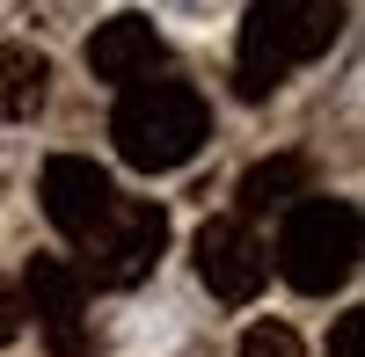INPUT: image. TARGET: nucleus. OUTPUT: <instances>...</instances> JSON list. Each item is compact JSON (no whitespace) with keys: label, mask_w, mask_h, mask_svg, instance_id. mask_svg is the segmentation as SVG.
Here are the masks:
<instances>
[{"label":"nucleus","mask_w":365,"mask_h":357,"mask_svg":"<svg viewBox=\"0 0 365 357\" xmlns=\"http://www.w3.org/2000/svg\"><path fill=\"white\" fill-rule=\"evenodd\" d=\"M336 29H344V0H249L234 44V95L241 102L278 95L292 66L336 44Z\"/></svg>","instance_id":"1"},{"label":"nucleus","mask_w":365,"mask_h":357,"mask_svg":"<svg viewBox=\"0 0 365 357\" xmlns=\"http://www.w3.org/2000/svg\"><path fill=\"white\" fill-rule=\"evenodd\" d=\"M205 132H212L205 95H197L190 80H168V73L132 80L125 95H117V117H110L117 154H125L139 175H168V168H182V161L205 146Z\"/></svg>","instance_id":"2"},{"label":"nucleus","mask_w":365,"mask_h":357,"mask_svg":"<svg viewBox=\"0 0 365 357\" xmlns=\"http://www.w3.org/2000/svg\"><path fill=\"white\" fill-rule=\"evenodd\" d=\"M278 270H285L292 292H307V299L344 292L351 270H358V204L299 197L285 212V233H278Z\"/></svg>","instance_id":"3"},{"label":"nucleus","mask_w":365,"mask_h":357,"mask_svg":"<svg viewBox=\"0 0 365 357\" xmlns=\"http://www.w3.org/2000/svg\"><path fill=\"white\" fill-rule=\"evenodd\" d=\"M81 292L96 284V292H132L139 277H154V262L168 248V212L154 197H110V212L81 233Z\"/></svg>","instance_id":"4"},{"label":"nucleus","mask_w":365,"mask_h":357,"mask_svg":"<svg viewBox=\"0 0 365 357\" xmlns=\"http://www.w3.org/2000/svg\"><path fill=\"white\" fill-rule=\"evenodd\" d=\"M197 277L212 299H227V307H249L263 277H270V248H263V233L249 219H205L197 226Z\"/></svg>","instance_id":"5"},{"label":"nucleus","mask_w":365,"mask_h":357,"mask_svg":"<svg viewBox=\"0 0 365 357\" xmlns=\"http://www.w3.org/2000/svg\"><path fill=\"white\" fill-rule=\"evenodd\" d=\"M29 314H37L51 357H88V299H81V277L58 255L29 262V277H22V321Z\"/></svg>","instance_id":"6"},{"label":"nucleus","mask_w":365,"mask_h":357,"mask_svg":"<svg viewBox=\"0 0 365 357\" xmlns=\"http://www.w3.org/2000/svg\"><path fill=\"white\" fill-rule=\"evenodd\" d=\"M110 197H117V183L96 161H81V154H51L44 161V212H51V226L66 233V241H81V233L110 212Z\"/></svg>","instance_id":"7"},{"label":"nucleus","mask_w":365,"mask_h":357,"mask_svg":"<svg viewBox=\"0 0 365 357\" xmlns=\"http://www.w3.org/2000/svg\"><path fill=\"white\" fill-rule=\"evenodd\" d=\"M161 29L146 22V15H110L96 37H88V73L96 80H117V87H132V80H154L161 73Z\"/></svg>","instance_id":"8"},{"label":"nucleus","mask_w":365,"mask_h":357,"mask_svg":"<svg viewBox=\"0 0 365 357\" xmlns=\"http://www.w3.org/2000/svg\"><path fill=\"white\" fill-rule=\"evenodd\" d=\"M307 197V161L299 154H270V161H256L249 175H241V212L234 219H263V212H292V204Z\"/></svg>","instance_id":"9"},{"label":"nucleus","mask_w":365,"mask_h":357,"mask_svg":"<svg viewBox=\"0 0 365 357\" xmlns=\"http://www.w3.org/2000/svg\"><path fill=\"white\" fill-rule=\"evenodd\" d=\"M51 95V58L37 44H0V117L22 124V117H37Z\"/></svg>","instance_id":"10"},{"label":"nucleus","mask_w":365,"mask_h":357,"mask_svg":"<svg viewBox=\"0 0 365 357\" xmlns=\"http://www.w3.org/2000/svg\"><path fill=\"white\" fill-rule=\"evenodd\" d=\"M241 357H307V350H299V336L285 321H256V329L241 336Z\"/></svg>","instance_id":"11"},{"label":"nucleus","mask_w":365,"mask_h":357,"mask_svg":"<svg viewBox=\"0 0 365 357\" xmlns=\"http://www.w3.org/2000/svg\"><path fill=\"white\" fill-rule=\"evenodd\" d=\"M15 336H22V292H15V284H0V350H8Z\"/></svg>","instance_id":"12"},{"label":"nucleus","mask_w":365,"mask_h":357,"mask_svg":"<svg viewBox=\"0 0 365 357\" xmlns=\"http://www.w3.org/2000/svg\"><path fill=\"white\" fill-rule=\"evenodd\" d=\"M329 357H358V314L336 321V336H329Z\"/></svg>","instance_id":"13"}]
</instances>
